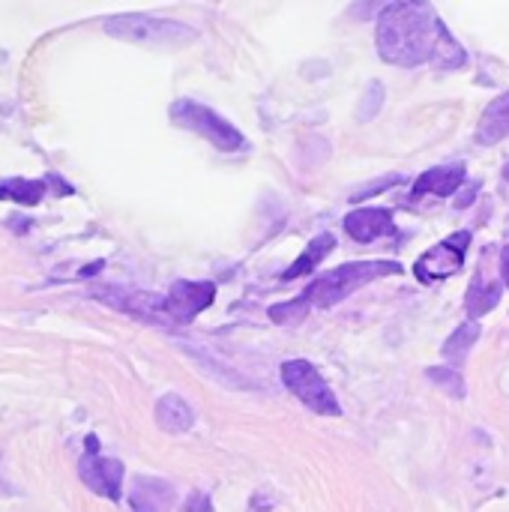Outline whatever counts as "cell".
I'll list each match as a JSON object with an SVG mask.
<instances>
[{"label": "cell", "mask_w": 509, "mask_h": 512, "mask_svg": "<svg viewBox=\"0 0 509 512\" xmlns=\"http://www.w3.org/2000/svg\"><path fill=\"white\" fill-rule=\"evenodd\" d=\"M378 54L396 66L435 63L441 69L465 66V48L438 18L429 0H396L378 18Z\"/></svg>", "instance_id": "1"}, {"label": "cell", "mask_w": 509, "mask_h": 512, "mask_svg": "<svg viewBox=\"0 0 509 512\" xmlns=\"http://www.w3.org/2000/svg\"><path fill=\"white\" fill-rule=\"evenodd\" d=\"M402 264L396 261H357V264H342L324 276H318L306 291L303 300L315 309H330L336 303H342L345 297H351L357 288L384 279V276H399Z\"/></svg>", "instance_id": "2"}, {"label": "cell", "mask_w": 509, "mask_h": 512, "mask_svg": "<svg viewBox=\"0 0 509 512\" xmlns=\"http://www.w3.org/2000/svg\"><path fill=\"white\" fill-rule=\"evenodd\" d=\"M105 33L132 45H147V48H180L195 42V30L189 24L159 18V15H141V12H126L114 15L105 21Z\"/></svg>", "instance_id": "3"}, {"label": "cell", "mask_w": 509, "mask_h": 512, "mask_svg": "<svg viewBox=\"0 0 509 512\" xmlns=\"http://www.w3.org/2000/svg\"><path fill=\"white\" fill-rule=\"evenodd\" d=\"M171 123H177L180 129H189L201 138H207L216 150L222 153H237L246 147V138L237 126H231L225 117H219L213 108L195 102V99H177L168 111Z\"/></svg>", "instance_id": "4"}, {"label": "cell", "mask_w": 509, "mask_h": 512, "mask_svg": "<svg viewBox=\"0 0 509 512\" xmlns=\"http://www.w3.org/2000/svg\"><path fill=\"white\" fill-rule=\"evenodd\" d=\"M282 381L285 387L315 414L321 417H339V399L333 396L330 384L321 378V372L309 360H288L282 363Z\"/></svg>", "instance_id": "5"}, {"label": "cell", "mask_w": 509, "mask_h": 512, "mask_svg": "<svg viewBox=\"0 0 509 512\" xmlns=\"http://www.w3.org/2000/svg\"><path fill=\"white\" fill-rule=\"evenodd\" d=\"M78 477L81 483L96 492L99 498L108 501H120V489H123V462L117 459H105L99 453V441L96 435L84 438V456L78 462Z\"/></svg>", "instance_id": "6"}, {"label": "cell", "mask_w": 509, "mask_h": 512, "mask_svg": "<svg viewBox=\"0 0 509 512\" xmlns=\"http://www.w3.org/2000/svg\"><path fill=\"white\" fill-rule=\"evenodd\" d=\"M93 300L126 312L138 321H150V324H168L165 315V294H153V291H135V288H120V285H105V288H93L90 291Z\"/></svg>", "instance_id": "7"}, {"label": "cell", "mask_w": 509, "mask_h": 512, "mask_svg": "<svg viewBox=\"0 0 509 512\" xmlns=\"http://www.w3.org/2000/svg\"><path fill=\"white\" fill-rule=\"evenodd\" d=\"M468 246H471V231H459V234L441 240L438 246H432L429 252H423L420 261L414 264L417 279L420 282H438V279L453 276L456 270H462Z\"/></svg>", "instance_id": "8"}, {"label": "cell", "mask_w": 509, "mask_h": 512, "mask_svg": "<svg viewBox=\"0 0 509 512\" xmlns=\"http://www.w3.org/2000/svg\"><path fill=\"white\" fill-rule=\"evenodd\" d=\"M216 300L213 282H174L165 294V315L168 324H189Z\"/></svg>", "instance_id": "9"}, {"label": "cell", "mask_w": 509, "mask_h": 512, "mask_svg": "<svg viewBox=\"0 0 509 512\" xmlns=\"http://www.w3.org/2000/svg\"><path fill=\"white\" fill-rule=\"evenodd\" d=\"M345 231L351 234V240L357 243H372L378 237H387L396 231L393 225V213L384 207H363L345 216Z\"/></svg>", "instance_id": "10"}, {"label": "cell", "mask_w": 509, "mask_h": 512, "mask_svg": "<svg viewBox=\"0 0 509 512\" xmlns=\"http://www.w3.org/2000/svg\"><path fill=\"white\" fill-rule=\"evenodd\" d=\"M174 486L159 477H138L132 492H129V507L132 512H171L174 507Z\"/></svg>", "instance_id": "11"}, {"label": "cell", "mask_w": 509, "mask_h": 512, "mask_svg": "<svg viewBox=\"0 0 509 512\" xmlns=\"http://www.w3.org/2000/svg\"><path fill=\"white\" fill-rule=\"evenodd\" d=\"M465 180V168L462 165H441V168H429L426 174H420V180L411 189V201L423 198V195H438L447 198L453 195Z\"/></svg>", "instance_id": "12"}, {"label": "cell", "mask_w": 509, "mask_h": 512, "mask_svg": "<svg viewBox=\"0 0 509 512\" xmlns=\"http://www.w3.org/2000/svg\"><path fill=\"white\" fill-rule=\"evenodd\" d=\"M504 138H509V90L489 102V108L480 117V129H477V141L483 147H495Z\"/></svg>", "instance_id": "13"}, {"label": "cell", "mask_w": 509, "mask_h": 512, "mask_svg": "<svg viewBox=\"0 0 509 512\" xmlns=\"http://www.w3.org/2000/svg\"><path fill=\"white\" fill-rule=\"evenodd\" d=\"M156 423L159 429L171 432V435H183L192 429L195 423V411L189 408V402L177 393H168L156 402Z\"/></svg>", "instance_id": "14"}, {"label": "cell", "mask_w": 509, "mask_h": 512, "mask_svg": "<svg viewBox=\"0 0 509 512\" xmlns=\"http://www.w3.org/2000/svg\"><path fill=\"white\" fill-rule=\"evenodd\" d=\"M48 186H51L48 177L45 180L9 177V180H0V201H15V204L33 207V204H39L48 195Z\"/></svg>", "instance_id": "15"}, {"label": "cell", "mask_w": 509, "mask_h": 512, "mask_svg": "<svg viewBox=\"0 0 509 512\" xmlns=\"http://www.w3.org/2000/svg\"><path fill=\"white\" fill-rule=\"evenodd\" d=\"M501 294H504V285L501 282H486L483 276H477L468 288V297H465V309L471 318H483L489 315L498 303H501Z\"/></svg>", "instance_id": "16"}, {"label": "cell", "mask_w": 509, "mask_h": 512, "mask_svg": "<svg viewBox=\"0 0 509 512\" xmlns=\"http://www.w3.org/2000/svg\"><path fill=\"white\" fill-rule=\"evenodd\" d=\"M333 246H336L333 234H318V237L306 246V252L282 273V279H300V276H306L309 270H315V267L333 252Z\"/></svg>", "instance_id": "17"}, {"label": "cell", "mask_w": 509, "mask_h": 512, "mask_svg": "<svg viewBox=\"0 0 509 512\" xmlns=\"http://www.w3.org/2000/svg\"><path fill=\"white\" fill-rule=\"evenodd\" d=\"M477 339H480V324L471 318V321H465V324H462V327L447 339V345H444V357H447V360H459V363H462V360L468 357V351L474 348V342H477Z\"/></svg>", "instance_id": "18"}, {"label": "cell", "mask_w": 509, "mask_h": 512, "mask_svg": "<svg viewBox=\"0 0 509 512\" xmlns=\"http://www.w3.org/2000/svg\"><path fill=\"white\" fill-rule=\"evenodd\" d=\"M426 378L429 381H435L444 393H450L453 399H462L465 396V378L459 375V369H453V366H432L429 372H426Z\"/></svg>", "instance_id": "19"}, {"label": "cell", "mask_w": 509, "mask_h": 512, "mask_svg": "<svg viewBox=\"0 0 509 512\" xmlns=\"http://www.w3.org/2000/svg\"><path fill=\"white\" fill-rule=\"evenodd\" d=\"M312 312V306L300 297V300H288V303H276L270 306V318L276 324H300L306 315Z\"/></svg>", "instance_id": "20"}, {"label": "cell", "mask_w": 509, "mask_h": 512, "mask_svg": "<svg viewBox=\"0 0 509 512\" xmlns=\"http://www.w3.org/2000/svg\"><path fill=\"white\" fill-rule=\"evenodd\" d=\"M381 99H384V90H381V84L378 81H372L369 84V93L363 96V105H360V120H372L375 114H378V108H381Z\"/></svg>", "instance_id": "21"}, {"label": "cell", "mask_w": 509, "mask_h": 512, "mask_svg": "<svg viewBox=\"0 0 509 512\" xmlns=\"http://www.w3.org/2000/svg\"><path fill=\"white\" fill-rule=\"evenodd\" d=\"M183 512H213V504L204 492H192L189 501L183 504Z\"/></svg>", "instance_id": "22"}, {"label": "cell", "mask_w": 509, "mask_h": 512, "mask_svg": "<svg viewBox=\"0 0 509 512\" xmlns=\"http://www.w3.org/2000/svg\"><path fill=\"white\" fill-rule=\"evenodd\" d=\"M501 276H504L509 288V246H504V255H501Z\"/></svg>", "instance_id": "23"}]
</instances>
